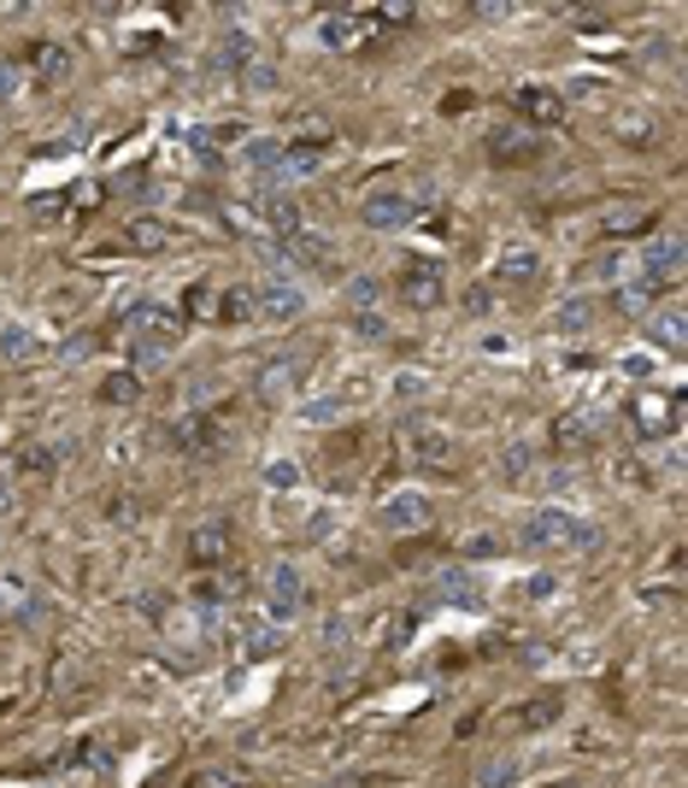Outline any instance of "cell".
Returning a JSON list of instances; mask_svg holds the SVG:
<instances>
[{
	"instance_id": "cell-19",
	"label": "cell",
	"mask_w": 688,
	"mask_h": 788,
	"mask_svg": "<svg viewBox=\"0 0 688 788\" xmlns=\"http://www.w3.org/2000/svg\"><path fill=\"white\" fill-rule=\"evenodd\" d=\"M242 165L265 188H288L283 183V135H248V142H242Z\"/></svg>"
},
{
	"instance_id": "cell-29",
	"label": "cell",
	"mask_w": 688,
	"mask_h": 788,
	"mask_svg": "<svg viewBox=\"0 0 688 788\" xmlns=\"http://www.w3.org/2000/svg\"><path fill=\"white\" fill-rule=\"evenodd\" d=\"M594 441V424L582 418V413H565V418H554V448L559 453H582Z\"/></svg>"
},
{
	"instance_id": "cell-4",
	"label": "cell",
	"mask_w": 688,
	"mask_h": 788,
	"mask_svg": "<svg viewBox=\"0 0 688 788\" xmlns=\"http://www.w3.org/2000/svg\"><path fill=\"white\" fill-rule=\"evenodd\" d=\"M124 324H130V341H142L153 353H171L183 336V313H171L160 300H130L124 306Z\"/></svg>"
},
{
	"instance_id": "cell-12",
	"label": "cell",
	"mask_w": 688,
	"mask_h": 788,
	"mask_svg": "<svg viewBox=\"0 0 688 788\" xmlns=\"http://www.w3.org/2000/svg\"><path fill=\"white\" fill-rule=\"evenodd\" d=\"M424 524H429V494L418 489H401L376 506V529H389V536H406V529H424Z\"/></svg>"
},
{
	"instance_id": "cell-49",
	"label": "cell",
	"mask_w": 688,
	"mask_h": 788,
	"mask_svg": "<svg viewBox=\"0 0 688 788\" xmlns=\"http://www.w3.org/2000/svg\"><path fill=\"white\" fill-rule=\"evenodd\" d=\"M618 271H624V253H607V260L594 265V277H600V283H618Z\"/></svg>"
},
{
	"instance_id": "cell-38",
	"label": "cell",
	"mask_w": 688,
	"mask_h": 788,
	"mask_svg": "<svg viewBox=\"0 0 688 788\" xmlns=\"http://www.w3.org/2000/svg\"><path fill=\"white\" fill-rule=\"evenodd\" d=\"M653 295H659V288H653L647 277H635V283L624 288V295H618V306H624V313H635V318H642V313H653Z\"/></svg>"
},
{
	"instance_id": "cell-35",
	"label": "cell",
	"mask_w": 688,
	"mask_h": 788,
	"mask_svg": "<svg viewBox=\"0 0 688 788\" xmlns=\"http://www.w3.org/2000/svg\"><path fill=\"white\" fill-rule=\"evenodd\" d=\"M441 601H454V606L466 601V606H477V601H483V582H477L471 571H447V577H441Z\"/></svg>"
},
{
	"instance_id": "cell-8",
	"label": "cell",
	"mask_w": 688,
	"mask_h": 788,
	"mask_svg": "<svg viewBox=\"0 0 688 788\" xmlns=\"http://www.w3.org/2000/svg\"><path fill=\"white\" fill-rule=\"evenodd\" d=\"M171 441H177L195 466H206V459H218L230 448V430H223V418H212V413H188V418L171 424Z\"/></svg>"
},
{
	"instance_id": "cell-41",
	"label": "cell",
	"mask_w": 688,
	"mask_h": 788,
	"mask_svg": "<svg viewBox=\"0 0 688 788\" xmlns=\"http://www.w3.org/2000/svg\"><path fill=\"white\" fill-rule=\"evenodd\" d=\"M376 295H383V283H376V277H353L348 283V306H353V313H371Z\"/></svg>"
},
{
	"instance_id": "cell-9",
	"label": "cell",
	"mask_w": 688,
	"mask_h": 788,
	"mask_svg": "<svg viewBox=\"0 0 688 788\" xmlns=\"http://www.w3.org/2000/svg\"><path fill=\"white\" fill-rule=\"evenodd\" d=\"M253 225L271 230L277 242H288V236L306 230V212L295 207V195H288V188H260V200H253Z\"/></svg>"
},
{
	"instance_id": "cell-14",
	"label": "cell",
	"mask_w": 688,
	"mask_h": 788,
	"mask_svg": "<svg viewBox=\"0 0 688 788\" xmlns=\"http://www.w3.org/2000/svg\"><path fill=\"white\" fill-rule=\"evenodd\" d=\"M371 42V19L365 12H324L318 19V47H330V54H353V47Z\"/></svg>"
},
{
	"instance_id": "cell-43",
	"label": "cell",
	"mask_w": 688,
	"mask_h": 788,
	"mask_svg": "<svg viewBox=\"0 0 688 788\" xmlns=\"http://www.w3.org/2000/svg\"><path fill=\"white\" fill-rule=\"evenodd\" d=\"M353 336L359 341H389V324L376 318V313H353Z\"/></svg>"
},
{
	"instance_id": "cell-6",
	"label": "cell",
	"mask_w": 688,
	"mask_h": 788,
	"mask_svg": "<svg viewBox=\"0 0 688 788\" xmlns=\"http://www.w3.org/2000/svg\"><path fill=\"white\" fill-rule=\"evenodd\" d=\"M394 288H401V300L412 306V313H436V306L447 300V277H441V265H436V260H424V253H412V260L401 265Z\"/></svg>"
},
{
	"instance_id": "cell-32",
	"label": "cell",
	"mask_w": 688,
	"mask_h": 788,
	"mask_svg": "<svg viewBox=\"0 0 688 788\" xmlns=\"http://www.w3.org/2000/svg\"><path fill=\"white\" fill-rule=\"evenodd\" d=\"M301 483H306L301 459H288V453H277V459H271V466H265V489H271V494H295Z\"/></svg>"
},
{
	"instance_id": "cell-46",
	"label": "cell",
	"mask_w": 688,
	"mask_h": 788,
	"mask_svg": "<svg viewBox=\"0 0 688 788\" xmlns=\"http://www.w3.org/2000/svg\"><path fill=\"white\" fill-rule=\"evenodd\" d=\"M365 19H371V30L376 24H412V7H371Z\"/></svg>"
},
{
	"instance_id": "cell-16",
	"label": "cell",
	"mask_w": 688,
	"mask_h": 788,
	"mask_svg": "<svg viewBox=\"0 0 688 788\" xmlns=\"http://www.w3.org/2000/svg\"><path fill=\"white\" fill-rule=\"evenodd\" d=\"M512 107H518V118H524V124L554 130L559 118H565V89H554V83H524V89L512 95Z\"/></svg>"
},
{
	"instance_id": "cell-53",
	"label": "cell",
	"mask_w": 688,
	"mask_h": 788,
	"mask_svg": "<svg viewBox=\"0 0 688 788\" xmlns=\"http://www.w3.org/2000/svg\"><path fill=\"white\" fill-rule=\"evenodd\" d=\"M565 788H607V782H565Z\"/></svg>"
},
{
	"instance_id": "cell-15",
	"label": "cell",
	"mask_w": 688,
	"mask_h": 788,
	"mask_svg": "<svg viewBox=\"0 0 688 788\" xmlns=\"http://www.w3.org/2000/svg\"><path fill=\"white\" fill-rule=\"evenodd\" d=\"M253 306H260V318L265 324H295L306 313V288L295 277H271L260 295H253Z\"/></svg>"
},
{
	"instance_id": "cell-21",
	"label": "cell",
	"mask_w": 688,
	"mask_h": 788,
	"mask_svg": "<svg viewBox=\"0 0 688 788\" xmlns=\"http://www.w3.org/2000/svg\"><path fill=\"white\" fill-rule=\"evenodd\" d=\"M65 77H72V47L36 42V54H30V83H36V89H59Z\"/></svg>"
},
{
	"instance_id": "cell-40",
	"label": "cell",
	"mask_w": 688,
	"mask_h": 788,
	"mask_svg": "<svg viewBox=\"0 0 688 788\" xmlns=\"http://www.w3.org/2000/svg\"><path fill=\"white\" fill-rule=\"evenodd\" d=\"M236 782H242V770H230V765H206L188 777V788H236Z\"/></svg>"
},
{
	"instance_id": "cell-11",
	"label": "cell",
	"mask_w": 688,
	"mask_h": 788,
	"mask_svg": "<svg viewBox=\"0 0 688 788\" xmlns=\"http://www.w3.org/2000/svg\"><path fill=\"white\" fill-rule=\"evenodd\" d=\"M594 225H600V236H612V242H630V236H647L659 225V212H653L647 200H607Z\"/></svg>"
},
{
	"instance_id": "cell-2",
	"label": "cell",
	"mask_w": 688,
	"mask_h": 788,
	"mask_svg": "<svg viewBox=\"0 0 688 788\" xmlns=\"http://www.w3.org/2000/svg\"><path fill=\"white\" fill-rule=\"evenodd\" d=\"M436 207V183H418V188H376L365 195V225L371 230H412V218Z\"/></svg>"
},
{
	"instance_id": "cell-28",
	"label": "cell",
	"mask_w": 688,
	"mask_h": 788,
	"mask_svg": "<svg viewBox=\"0 0 688 788\" xmlns=\"http://www.w3.org/2000/svg\"><path fill=\"white\" fill-rule=\"evenodd\" d=\"M682 324H688V318H682V306H665V313H653V318H647V336L659 341L665 353H682V341H688Z\"/></svg>"
},
{
	"instance_id": "cell-10",
	"label": "cell",
	"mask_w": 688,
	"mask_h": 788,
	"mask_svg": "<svg viewBox=\"0 0 688 788\" xmlns=\"http://www.w3.org/2000/svg\"><path fill=\"white\" fill-rule=\"evenodd\" d=\"M236 554V529L230 518H200L195 529H188V559L200 565V571H218L223 559Z\"/></svg>"
},
{
	"instance_id": "cell-48",
	"label": "cell",
	"mask_w": 688,
	"mask_h": 788,
	"mask_svg": "<svg viewBox=\"0 0 688 788\" xmlns=\"http://www.w3.org/2000/svg\"><path fill=\"white\" fill-rule=\"evenodd\" d=\"M95 353V336H72L65 341V365H77V359H89Z\"/></svg>"
},
{
	"instance_id": "cell-52",
	"label": "cell",
	"mask_w": 688,
	"mask_h": 788,
	"mask_svg": "<svg viewBox=\"0 0 688 788\" xmlns=\"http://www.w3.org/2000/svg\"><path fill=\"white\" fill-rule=\"evenodd\" d=\"M12 83H19V77H12V72H0V100H7V95H19Z\"/></svg>"
},
{
	"instance_id": "cell-22",
	"label": "cell",
	"mask_w": 688,
	"mask_h": 788,
	"mask_svg": "<svg viewBox=\"0 0 688 788\" xmlns=\"http://www.w3.org/2000/svg\"><path fill=\"white\" fill-rule=\"evenodd\" d=\"M124 248H130V253H142V260H153V253H165V248H171V225H165V218H153V212L130 218V225H124Z\"/></svg>"
},
{
	"instance_id": "cell-1",
	"label": "cell",
	"mask_w": 688,
	"mask_h": 788,
	"mask_svg": "<svg viewBox=\"0 0 688 788\" xmlns=\"http://www.w3.org/2000/svg\"><path fill=\"white\" fill-rule=\"evenodd\" d=\"M518 541L529 547V554H589L600 536H594V524L582 518V512L542 506V512H529V518L518 524Z\"/></svg>"
},
{
	"instance_id": "cell-3",
	"label": "cell",
	"mask_w": 688,
	"mask_h": 788,
	"mask_svg": "<svg viewBox=\"0 0 688 788\" xmlns=\"http://www.w3.org/2000/svg\"><path fill=\"white\" fill-rule=\"evenodd\" d=\"M371 401V371H348V376H336L330 388H318L313 401L301 406V418L306 424H336V418H348L353 406H365Z\"/></svg>"
},
{
	"instance_id": "cell-50",
	"label": "cell",
	"mask_w": 688,
	"mask_h": 788,
	"mask_svg": "<svg viewBox=\"0 0 688 788\" xmlns=\"http://www.w3.org/2000/svg\"><path fill=\"white\" fill-rule=\"evenodd\" d=\"M618 365H624L630 376H653V359H647V353H624Z\"/></svg>"
},
{
	"instance_id": "cell-25",
	"label": "cell",
	"mask_w": 688,
	"mask_h": 788,
	"mask_svg": "<svg viewBox=\"0 0 688 788\" xmlns=\"http://www.w3.org/2000/svg\"><path fill=\"white\" fill-rule=\"evenodd\" d=\"M494 277H501V283H536V277H542V253L524 248V242L501 248V260H494Z\"/></svg>"
},
{
	"instance_id": "cell-34",
	"label": "cell",
	"mask_w": 688,
	"mask_h": 788,
	"mask_svg": "<svg viewBox=\"0 0 688 788\" xmlns=\"http://www.w3.org/2000/svg\"><path fill=\"white\" fill-rule=\"evenodd\" d=\"M559 712H565V700L559 694H542V700H529L512 724H518V730H547V724H559Z\"/></svg>"
},
{
	"instance_id": "cell-36",
	"label": "cell",
	"mask_w": 688,
	"mask_h": 788,
	"mask_svg": "<svg viewBox=\"0 0 688 788\" xmlns=\"http://www.w3.org/2000/svg\"><path fill=\"white\" fill-rule=\"evenodd\" d=\"M529 466H536V448H529V441H512V448L501 453V477H506V483H524Z\"/></svg>"
},
{
	"instance_id": "cell-24",
	"label": "cell",
	"mask_w": 688,
	"mask_h": 788,
	"mask_svg": "<svg viewBox=\"0 0 688 788\" xmlns=\"http://www.w3.org/2000/svg\"><path fill=\"white\" fill-rule=\"evenodd\" d=\"M253 318H260V306H253V288H218L212 324H223V330H248Z\"/></svg>"
},
{
	"instance_id": "cell-51",
	"label": "cell",
	"mask_w": 688,
	"mask_h": 788,
	"mask_svg": "<svg viewBox=\"0 0 688 788\" xmlns=\"http://www.w3.org/2000/svg\"><path fill=\"white\" fill-rule=\"evenodd\" d=\"M429 383H424V376H401V383H394V394H406V401H412V394H424Z\"/></svg>"
},
{
	"instance_id": "cell-30",
	"label": "cell",
	"mask_w": 688,
	"mask_h": 788,
	"mask_svg": "<svg viewBox=\"0 0 688 788\" xmlns=\"http://www.w3.org/2000/svg\"><path fill=\"white\" fill-rule=\"evenodd\" d=\"M253 388H260V401H283V394L295 388V359H277V365H260V376H253Z\"/></svg>"
},
{
	"instance_id": "cell-27",
	"label": "cell",
	"mask_w": 688,
	"mask_h": 788,
	"mask_svg": "<svg viewBox=\"0 0 688 788\" xmlns=\"http://www.w3.org/2000/svg\"><path fill=\"white\" fill-rule=\"evenodd\" d=\"M524 770H529V765L518 759V753H494V759L477 765V788H518Z\"/></svg>"
},
{
	"instance_id": "cell-17",
	"label": "cell",
	"mask_w": 688,
	"mask_h": 788,
	"mask_svg": "<svg viewBox=\"0 0 688 788\" xmlns=\"http://www.w3.org/2000/svg\"><path fill=\"white\" fill-rule=\"evenodd\" d=\"M642 277L653 288L682 283V236H653V242L642 248Z\"/></svg>"
},
{
	"instance_id": "cell-44",
	"label": "cell",
	"mask_w": 688,
	"mask_h": 788,
	"mask_svg": "<svg viewBox=\"0 0 688 788\" xmlns=\"http://www.w3.org/2000/svg\"><path fill=\"white\" fill-rule=\"evenodd\" d=\"M188 601H195L200 612H218V606H223V589H218V582H195V589H188Z\"/></svg>"
},
{
	"instance_id": "cell-13",
	"label": "cell",
	"mask_w": 688,
	"mask_h": 788,
	"mask_svg": "<svg viewBox=\"0 0 688 788\" xmlns=\"http://www.w3.org/2000/svg\"><path fill=\"white\" fill-rule=\"evenodd\" d=\"M630 424H635V436H670L682 424V401L677 394H642V401L630 406Z\"/></svg>"
},
{
	"instance_id": "cell-7",
	"label": "cell",
	"mask_w": 688,
	"mask_h": 788,
	"mask_svg": "<svg viewBox=\"0 0 688 788\" xmlns=\"http://www.w3.org/2000/svg\"><path fill=\"white\" fill-rule=\"evenodd\" d=\"M301 606H306V577H301V565H271L265 571V624H283L288 619H301Z\"/></svg>"
},
{
	"instance_id": "cell-45",
	"label": "cell",
	"mask_w": 688,
	"mask_h": 788,
	"mask_svg": "<svg viewBox=\"0 0 688 788\" xmlns=\"http://www.w3.org/2000/svg\"><path fill=\"white\" fill-rule=\"evenodd\" d=\"M30 207H36L42 225H59V218H65V195H42V200H30Z\"/></svg>"
},
{
	"instance_id": "cell-18",
	"label": "cell",
	"mask_w": 688,
	"mask_h": 788,
	"mask_svg": "<svg viewBox=\"0 0 688 788\" xmlns=\"http://www.w3.org/2000/svg\"><path fill=\"white\" fill-rule=\"evenodd\" d=\"M253 59H260V36H253V30H242V24H230V30L218 36V47H212V72H223L230 83L242 77Z\"/></svg>"
},
{
	"instance_id": "cell-20",
	"label": "cell",
	"mask_w": 688,
	"mask_h": 788,
	"mask_svg": "<svg viewBox=\"0 0 688 788\" xmlns=\"http://www.w3.org/2000/svg\"><path fill=\"white\" fill-rule=\"evenodd\" d=\"M542 153L536 135H524V124H494L489 130V160L494 165H529Z\"/></svg>"
},
{
	"instance_id": "cell-39",
	"label": "cell",
	"mask_w": 688,
	"mask_h": 788,
	"mask_svg": "<svg viewBox=\"0 0 688 788\" xmlns=\"http://www.w3.org/2000/svg\"><path fill=\"white\" fill-rule=\"evenodd\" d=\"M212 306H218V288H212V283H195V288L183 295V313H188V318H212Z\"/></svg>"
},
{
	"instance_id": "cell-26",
	"label": "cell",
	"mask_w": 688,
	"mask_h": 788,
	"mask_svg": "<svg viewBox=\"0 0 688 788\" xmlns=\"http://www.w3.org/2000/svg\"><path fill=\"white\" fill-rule=\"evenodd\" d=\"M242 647H248L253 659H277L283 647H288V630L283 624H265V619H248L242 624Z\"/></svg>"
},
{
	"instance_id": "cell-5",
	"label": "cell",
	"mask_w": 688,
	"mask_h": 788,
	"mask_svg": "<svg viewBox=\"0 0 688 788\" xmlns=\"http://www.w3.org/2000/svg\"><path fill=\"white\" fill-rule=\"evenodd\" d=\"M406 453H412V466L429 471V477H454L459 471V441L436 430V424H406Z\"/></svg>"
},
{
	"instance_id": "cell-42",
	"label": "cell",
	"mask_w": 688,
	"mask_h": 788,
	"mask_svg": "<svg viewBox=\"0 0 688 788\" xmlns=\"http://www.w3.org/2000/svg\"><path fill=\"white\" fill-rule=\"evenodd\" d=\"M19 606H30V589L19 577H0V619H7V612H19Z\"/></svg>"
},
{
	"instance_id": "cell-23",
	"label": "cell",
	"mask_w": 688,
	"mask_h": 788,
	"mask_svg": "<svg viewBox=\"0 0 688 788\" xmlns=\"http://www.w3.org/2000/svg\"><path fill=\"white\" fill-rule=\"evenodd\" d=\"M36 353H42V336H36V324H0V359L7 365H36Z\"/></svg>"
},
{
	"instance_id": "cell-47",
	"label": "cell",
	"mask_w": 688,
	"mask_h": 788,
	"mask_svg": "<svg viewBox=\"0 0 688 788\" xmlns=\"http://www.w3.org/2000/svg\"><path fill=\"white\" fill-rule=\"evenodd\" d=\"M624 142H653V118H624Z\"/></svg>"
},
{
	"instance_id": "cell-37",
	"label": "cell",
	"mask_w": 688,
	"mask_h": 788,
	"mask_svg": "<svg viewBox=\"0 0 688 788\" xmlns=\"http://www.w3.org/2000/svg\"><path fill=\"white\" fill-rule=\"evenodd\" d=\"M236 83H242L248 95H271V89H277V65H271V59L260 54V59H253L248 72H242V77H236Z\"/></svg>"
},
{
	"instance_id": "cell-33",
	"label": "cell",
	"mask_w": 688,
	"mask_h": 788,
	"mask_svg": "<svg viewBox=\"0 0 688 788\" xmlns=\"http://www.w3.org/2000/svg\"><path fill=\"white\" fill-rule=\"evenodd\" d=\"M100 401H107V406H135V401H142V376H135V371H112L107 383H100Z\"/></svg>"
},
{
	"instance_id": "cell-31",
	"label": "cell",
	"mask_w": 688,
	"mask_h": 788,
	"mask_svg": "<svg viewBox=\"0 0 688 788\" xmlns=\"http://www.w3.org/2000/svg\"><path fill=\"white\" fill-rule=\"evenodd\" d=\"M594 313H600V306H594L589 295H577V300H565L559 313H554V330H559V336H582V330L594 324Z\"/></svg>"
}]
</instances>
